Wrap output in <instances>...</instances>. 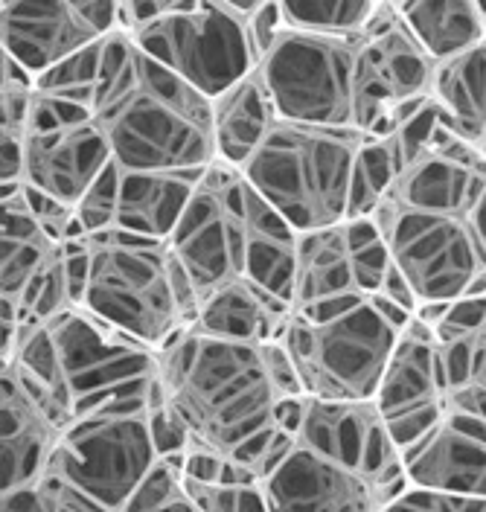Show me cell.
Segmentation results:
<instances>
[{"label":"cell","mask_w":486,"mask_h":512,"mask_svg":"<svg viewBox=\"0 0 486 512\" xmlns=\"http://www.w3.org/2000/svg\"><path fill=\"white\" fill-rule=\"evenodd\" d=\"M94 117L123 169L198 172L216 160L213 99L140 50L129 30L105 41Z\"/></svg>","instance_id":"6da1fadb"},{"label":"cell","mask_w":486,"mask_h":512,"mask_svg":"<svg viewBox=\"0 0 486 512\" xmlns=\"http://www.w3.org/2000/svg\"><path fill=\"white\" fill-rule=\"evenodd\" d=\"M158 379L193 443L236 454L277 425L280 396L262 344L207 335L190 323L158 347Z\"/></svg>","instance_id":"7a4b0ae2"},{"label":"cell","mask_w":486,"mask_h":512,"mask_svg":"<svg viewBox=\"0 0 486 512\" xmlns=\"http://www.w3.org/2000/svg\"><path fill=\"white\" fill-rule=\"evenodd\" d=\"M361 137L353 126H312L277 117L260 149L239 169L297 233L341 224L350 219Z\"/></svg>","instance_id":"3957f363"},{"label":"cell","mask_w":486,"mask_h":512,"mask_svg":"<svg viewBox=\"0 0 486 512\" xmlns=\"http://www.w3.org/2000/svg\"><path fill=\"white\" fill-rule=\"evenodd\" d=\"M91 274L79 306L163 347L178 329L190 326L175 291V254L169 242L120 227L88 233Z\"/></svg>","instance_id":"277c9868"},{"label":"cell","mask_w":486,"mask_h":512,"mask_svg":"<svg viewBox=\"0 0 486 512\" xmlns=\"http://www.w3.org/2000/svg\"><path fill=\"white\" fill-rule=\"evenodd\" d=\"M399 335L402 329L367 294L329 318L294 312L280 341L292 352L306 396L376 399Z\"/></svg>","instance_id":"5b68a950"},{"label":"cell","mask_w":486,"mask_h":512,"mask_svg":"<svg viewBox=\"0 0 486 512\" xmlns=\"http://www.w3.org/2000/svg\"><path fill=\"white\" fill-rule=\"evenodd\" d=\"M65 364L73 419L99 411H146L158 379V347L85 306L47 320Z\"/></svg>","instance_id":"8992f818"},{"label":"cell","mask_w":486,"mask_h":512,"mask_svg":"<svg viewBox=\"0 0 486 512\" xmlns=\"http://www.w3.org/2000/svg\"><path fill=\"white\" fill-rule=\"evenodd\" d=\"M358 38L283 27L265 47L260 76L277 114L312 126H353Z\"/></svg>","instance_id":"52a82bcc"},{"label":"cell","mask_w":486,"mask_h":512,"mask_svg":"<svg viewBox=\"0 0 486 512\" xmlns=\"http://www.w3.org/2000/svg\"><path fill=\"white\" fill-rule=\"evenodd\" d=\"M131 38L207 99H216L260 67L251 21L219 0H187Z\"/></svg>","instance_id":"ba28073f"},{"label":"cell","mask_w":486,"mask_h":512,"mask_svg":"<svg viewBox=\"0 0 486 512\" xmlns=\"http://www.w3.org/2000/svg\"><path fill=\"white\" fill-rule=\"evenodd\" d=\"M390 256L414 286L420 303L486 294V245L469 216L417 210L385 198L373 213Z\"/></svg>","instance_id":"9c48e42d"},{"label":"cell","mask_w":486,"mask_h":512,"mask_svg":"<svg viewBox=\"0 0 486 512\" xmlns=\"http://www.w3.org/2000/svg\"><path fill=\"white\" fill-rule=\"evenodd\" d=\"M437 62L388 3L358 38L353 128L361 134H390L431 99Z\"/></svg>","instance_id":"30bf717a"},{"label":"cell","mask_w":486,"mask_h":512,"mask_svg":"<svg viewBox=\"0 0 486 512\" xmlns=\"http://www.w3.org/2000/svg\"><path fill=\"white\" fill-rule=\"evenodd\" d=\"M146 411H99L70 419L50 466L88 492L102 512H123L137 483L161 457Z\"/></svg>","instance_id":"8fae6325"},{"label":"cell","mask_w":486,"mask_h":512,"mask_svg":"<svg viewBox=\"0 0 486 512\" xmlns=\"http://www.w3.org/2000/svg\"><path fill=\"white\" fill-rule=\"evenodd\" d=\"M245 195L248 178L239 166L219 158L207 163L181 222L166 239L201 297L245 274Z\"/></svg>","instance_id":"7c38bea8"},{"label":"cell","mask_w":486,"mask_h":512,"mask_svg":"<svg viewBox=\"0 0 486 512\" xmlns=\"http://www.w3.org/2000/svg\"><path fill=\"white\" fill-rule=\"evenodd\" d=\"M297 440L353 466L385 495V510L408 489L405 454L396 446L376 399L303 396Z\"/></svg>","instance_id":"4fadbf2b"},{"label":"cell","mask_w":486,"mask_h":512,"mask_svg":"<svg viewBox=\"0 0 486 512\" xmlns=\"http://www.w3.org/2000/svg\"><path fill=\"white\" fill-rule=\"evenodd\" d=\"M376 405L402 454L414 443H420L446 416L440 344L434 329L417 315L402 329L393 347L382 384L376 390Z\"/></svg>","instance_id":"5bb4252c"},{"label":"cell","mask_w":486,"mask_h":512,"mask_svg":"<svg viewBox=\"0 0 486 512\" xmlns=\"http://www.w3.org/2000/svg\"><path fill=\"white\" fill-rule=\"evenodd\" d=\"M268 510L309 512H376L385 510V495L353 466L306 443H294L289 457L262 480Z\"/></svg>","instance_id":"9a60e30c"},{"label":"cell","mask_w":486,"mask_h":512,"mask_svg":"<svg viewBox=\"0 0 486 512\" xmlns=\"http://www.w3.org/2000/svg\"><path fill=\"white\" fill-rule=\"evenodd\" d=\"M111 160V143L99 120L85 117L70 126L27 134L21 184L76 207Z\"/></svg>","instance_id":"2e32d148"},{"label":"cell","mask_w":486,"mask_h":512,"mask_svg":"<svg viewBox=\"0 0 486 512\" xmlns=\"http://www.w3.org/2000/svg\"><path fill=\"white\" fill-rule=\"evenodd\" d=\"M405 472L414 486L486 498V416L446 411L405 451Z\"/></svg>","instance_id":"e0dca14e"},{"label":"cell","mask_w":486,"mask_h":512,"mask_svg":"<svg viewBox=\"0 0 486 512\" xmlns=\"http://www.w3.org/2000/svg\"><path fill=\"white\" fill-rule=\"evenodd\" d=\"M3 56L33 76L102 38L70 0H3Z\"/></svg>","instance_id":"ac0fdd59"},{"label":"cell","mask_w":486,"mask_h":512,"mask_svg":"<svg viewBox=\"0 0 486 512\" xmlns=\"http://www.w3.org/2000/svg\"><path fill=\"white\" fill-rule=\"evenodd\" d=\"M0 414V492H15L47 472L62 425L35 402L12 367L0 373Z\"/></svg>","instance_id":"d6986e66"},{"label":"cell","mask_w":486,"mask_h":512,"mask_svg":"<svg viewBox=\"0 0 486 512\" xmlns=\"http://www.w3.org/2000/svg\"><path fill=\"white\" fill-rule=\"evenodd\" d=\"M292 315L294 306L289 300L239 274L201 297L193 326L230 341L265 344L283 338Z\"/></svg>","instance_id":"ffe728a7"},{"label":"cell","mask_w":486,"mask_h":512,"mask_svg":"<svg viewBox=\"0 0 486 512\" xmlns=\"http://www.w3.org/2000/svg\"><path fill=\"white\" fill-rule=\"evenodd\" d=\"M201 172L204 169L163 172V169H123L120 166V198H117L114 227L166 242L175 224L181 222Z\"/></svg>","instance_id":"44dd1931"},{"label":"cell","mask_w":486,"mask_h":512,"mask_svg":"<svg viewBox=\"0 0 486 512\" xmlns=\"http://www.w3.org/2000/svg\"><path fill=\"white\" fill-rule=\"evenodd\" d=\"M367 297L358 288L353 256L347 242V222L306 230L297 236V280H294V312L321 303H353Z\"/></svg>","instance_id":"7402d4cb"},{"label":"cell","mask_w":486,"mask_h":512,"mask_svg":"<svg viewBox=\"0 0 486 512\" xmlns=\"http://www.w3.org/2000/svg\"><path fill=\"white\" fill-rule=\"evenodd\" d=\"M297 230L248 181L245 195V277L271 294L294 300Z\"/></svg>","instance_id":"603a6c76"},{"label":"cell","mask_w":486,"mask_h":512,"mask_svg":"<svg viewBox=\"0 0 486 512\" xmlns=\"http://www.w3.org/2000/svg\"><path fill=\"white\" fill-rule=\"evenodd\" d=\"M3 262H0V300L15 303L35 274L59 254L62 242L53 239L30 210L21 184L3 187Z\"/></svg>","instance_id":"cb8c5ba5"},{"label":"cell","mask_w":486,"mask_h":512,"mask_svg":"<svg viewBox=\"0 0 486 512\" xmlns=\"http://www.w3.org/2000/svg\"><path fill=\"white\" fill-rule=\"evenodd\" d=\"M277 108L265 91L260 70L245 76L239 85L213 99V137L216 158L242 166L251 158L265 134L277 123Z\"/></svg>","instance_id":"d4e9b609"},{"label":"cell","mask_w":486,"mask_h":512,"mask_svg":"<svg viewBox=\"0 0 486 512\" xmlns=\"http://www.w3.org/2000/svg\"><path fill=\"white\" fill-rule=\"evenodd\" d=\"M396 6L408 30L437 64L486 41L481 0H402Z\"/></svg>","instance_id":"484cf974"},{"label":"cell","mask_w":486,"mask_h":512,"mask_svg":"<svg viewBox=\"0 0 486 512\" xmlns=\"http://www.w3.org/2000/svg\"><path fill=\"white\" fill-rule=\"evenodd\" d=\"M431 96L443 120L478 143L486 131V41L437 64Z\"/></svg>","instance_id":"4316f807"},{"label":"cell","mask_w":486,"mask_h":512,"mask_svg":"<svg viewBox=\"0 0 486 512\" xmlns=\"http://www.w3.org/2000/svg\"><path fill=\"white\" fill-rule=\"evenodd\" d=\"M437 344L446 382V411L486 416V323L469 335Z\"/></svg>","instance_id":"83f0119b"},{"label":"cell","mask_w":486,"mask_h":512,"mask_svg":"<svg viewBox=\"0 0 486 512\" xmlns=\"http://www.w3.org/2000/svg\"><path fill=\"white\" fill-rule=\"evenodd\" d=\"M402 169L405 158L393 134H364L353 169L350 216H370L388 198Z\"/></svg>","instance_id":"f1b7e54d"},{"label":"cell","mask_w":486,"mask_h":512,"mask_svg":"<svg viewBox=\"0 0 486 512\" xmlns=\"http://www.w3.org/2000/svg\"><path fill=\"white\" fill-rule=\"evenodd\" d=\"M393 0H280L283 21L297 30L361 38Z\"/></svg>","instance_id":"f546056e"},{"label":"cell","mask_w":486,"mask_h":512,"mask_svg":"<svg viewBox=\"0 0 486 512\" xmlns=\"http://www.w3.org/2000/svg\"><path fill=\"white\" fill-rule=\"evenodd\" d=\"M111 35V32H108ZM108 35H102L97 41L85 44L82 50L65 56L62 62L47 67L44 73L35 76V88L44 94L65 96L79 105H88L94 111V96L99 88V76H102V62H105V41Z\"/></svg>","instance_id":"4dcf8cb0"},{"label":"cell","mask_w":486,"mask_h":512,"mask_svg":"<svg viewBox=\"0 0 486 512\" xmlns=\"http://www.w3.org/2000/svg\"><path fill=\"white\" fill-rule=\"evenodd\" d=\"M163 510H195L184 478V454H161L123 507V512Z\"/></svg>","instance_id":"1f68e13d"},{"label":"cell","mask_w":486,"mask_h":512,"mask_svg":"<svg viewBox=\"0 0 486 512\" xmlns=\"http://www.w3.org/2000/svg\"><path fill=\"white\" fill-rule=\"evenodd\" d=\"M347 242H350L358 288L364 294H376L382 288L388 268L393 265L390 245L382 227L376 224L373 216H350L347 219Z\"/></svg>","instance_id":"d6a6232c"},{"label":"cell","mask_w":486,"mask_h":512,"mask_svg":"<svg viewBox=\"0 0 486 512\" xmlns=\"http://www.w3.org/2000/svg\"><path fill=\"white\" fill-rule=\"evenodd\" d=\"M187 492L201 512H271L262 483H198L187 478Z\"/></svg>","instance_id":"836d02e7"},{"label":"cell","mask_w":486,"mask_h":512,"mask_svg":"<svg viewBox=\"0 0 486 512\" xmlns=\"http://www.w3.org/2000/svg\"><path fill=\"white\" fill-rule=\"evenodd\" d=\"M117 198H120V163L111 160L105 166V172L97 178V184L76 204V213H79L85 233L111 230L117 224Z\"/></svg>","instance_id":"e575fe53"},{"label":"cell","mask_w":486,"mask_h":512,"mask_svg":"<svg viewBox=\"0 0 486 512\" xmlns=\"http://www.w3.org/2000/svg\"><path fill=\"white\" fill-rule=\"evenodd\" d=\"M390 510H420V512H472L486 510L484 495H466V492H452V489H428V486H414L393 501Z\"/></svg>","instance_id":"d590c367"},{"label":"cell","mask_w":486,"mask_h":512,"mask_svg":"<svg viewBox=\"0 0 486 512\" xmlns=\"http://www.w3.org/2000/svg\"><path fill=\"white\" fill-rule=\"evenodd\" d=\"M486 323V294H463L452 300L443 312L440 323L434 326L437 341H452L460 335H469Z\"/></svg>","instance_id":"8d00e7d4"},{"label":"cell","mask_w":486,"mask_h":512,"mask_svg":"<svg viewBox=\"0 0 486 512\" xmlns=\"http://www.w3.org/2000/svg\"><path fill=\"white\" fill-rule=\"evenodd\" d=\"M262 355H265V367H268V376H271V384H274L280 402L306 396L303 382H300V373L294 367L292 352L286 350V344L280 338L277 341H265L262 344Z\"/></svg>","instance_id":"74e56055"},{"label":"cell","mask_w":486,"mask_h":512,"mask_svg":"<svg viewBox=\"0 0 486 512\" xmlns=\"http://www.w3.org/2000/svg\"><path fill=\"white\" fill-rule=\"evenodd\" d=\"M187 0H123V27L137 30L149 21H158L163 15L175 12Z\"/></svg>","instance_id":"f35d334b"},{"label":"cell","mask_w":486,"mask_h":512,"mask_svg":"<svg viewBox=\"0 0 486 512\" xmlns=\"http://www.w3.org/2000/svg\"><path fill=\"white\" fill-rule=\"evenodd\" d=\"M376 294H385V297H390L393 303H399V306H405V309H411V312H417V309H420V297H417V291H414V286L408 283V277L399 271V265H396V262L388 268V274H385V280H382V288H379Z\"/></svg>","instance_id":"ab89813d"},{"label":"cell","mask_w":486,"mask_h":512,"mask_svg":"<svg viewBox=\"0 0 486 512\" xmlns=\"http://www.w3.org/2000/svg\"><path fill=\"white\" fill-rule=\"evenodd\" d=\"M219 3H225V6H230L233 12H239V15L251 18L254 12H260V9L265 6V3H268V0H219Z\"/></svg>","instance_id":"60d3db41"},{"label":"cell","mask_w":486,"mask_h":512,"mask_svg":"<svg viewBox=\"0 0 486 512\" xmlns=\"http://www.w3.org/2000/svg\"><path fill=\"white\" fill-rule=\"evenodd\" d=\"M481 6H484V15H486V0H481Z\"/></svg>","instance_id":"b9f144b4"},{"label":"cell","mask_w":486,"mask_h":512,"mask_svg":"<svg viewBox=\"0 0 486 512\" xmlns=\"http://www.w3.org/2000/svg\"><path fill=\"white\" fill-rule=\"evenodd\" d=\"M393 3H402V0H393Z\"/></svg>","instance_id":"7bdbcfd3"}]
</instances>
